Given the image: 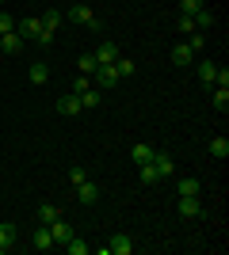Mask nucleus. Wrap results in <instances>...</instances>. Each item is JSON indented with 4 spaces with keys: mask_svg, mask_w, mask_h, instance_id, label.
I'll return each instance as SVG.
<instances>
[{
    "mask_svg": "<svg viewBox=\"0 0 229 255\" xmlns=\"http://www.w3.org/2000/svg\"><path fill=\"white\" fill-rule=\"evenodd\" d=\"M15 34L23 42H38V46H50L54 42V31H46L38 15H27V19H15Z\"/></svg>",
    "mask_w": 229,
    "mask_h": 255,
    "instance_id": "obj_1",
    "label": "nucleus"
},
{
    "mask_svg": "<svg viewBox=\"0 0 229 255\" xmlns=\"http://www.w3.org/2000/svg\"><path fill=\"white\" fill-rule=\"evenodd\" d=\"M69 19H73V23H80V27H88V31H99V19H96V11L88 8L84 0H76L73 8H69Z\"/></svg>",
    "mask_w": 229,
    "mask_h": 255,
    "instance_id": "obj_2",
    "label": "nucleus"
},
{
    "mask_svg": "<svg viewBox=\"0 0 229 255\" xmlns=\"http://www.w3.org/2000/svg\"><path fill=\"white\" fill-rule=\"evenodd\" d=\"M176 210H180V217H187V221H195V217H203V202H199V194H180V202H176Z\"/></svg>",
    "mask_w": 229,
    "mask_h": 255,
    "instance_id": "obj_3",
    "label": "nucleus"
},
{
    "mask_svg": "<svg viewBox=\"0 0 229 255\" xmlns=\"http://www.w3.org/2000/svg\"><path fill=\"white\" fill-rule=\"evenodd\" d=\"M122 76L115 73V65H99L96 73H92V84H99V88H115Z\"/></svg>",
    "mask_w": 229,
    "mask_h": 255,
    "instance_id": "obj_4",
    "label": "nucleus"
},
{
    "mask_svg": "<svg viewBox=\"0 0 229 255\" xmlns=\"http://www.w3.org/2000/svg\"><path fill=\"white\" fill-rule=\"evenodd\" d=\"M107 252H111V255H130V252H134V240H130L126 233H115V236L107 240Z\"/></svg>",
    "mask_w": 229,
    "mask_h": 255,
    "instance_id": "obj_5",
    "label": "nucleus"
},
{
    "mask_svg": "<svg viewBox=\"0 0 229 255\" xmlns=\"http://www.w3.org/2000/svg\"><path fill=\"white\" fill-rule=\"evenodd\" d=\"M84 107H80V99H76V92H69V96H61L57 99V115H65V118H73V115H80Z\"/></svg>",
    "mask_w": 229,
    "mask_h": 255,
    "instance_id": "obj_6",
    "label": "nucleus"
},
{
    "mask_svg": "<svg viewBox=\"0 0 229 255\" xmlns=\"http://www.w3.org/2000/svg\"><path fill=\"white\" fill-rule=\"evenodd\" d=\"M92 53H96L99 65H115V61H119V46H115V42H99Z\"/></svg>",
    "mask_w": 229,
    "mask_h": 255,
    "instance_id": "obj_7",
    "label": "nucleus"
},
{
    "mask_svg": "<svg viewBox=\"0 0 229 255\" xmlns=\"http://www.w3.org/2000/svg\"><path fill=\"white\" fill-rule=\"evenodd\" d=\"M76 198H80V206H96V202H99V187L84 179L80 187H76Z\"/></svg>",
    "mask_w": 229,
    "mask_h": 255,
    "instance_id": "obj_8",
    "label": "nucleus"
},
{
    "mask_svg": "<svg viewBox=\"0 0 229 255\" xmlns=\"http://www.w3.org/2000/svg\"><path fill=\"white\" fill-rule=\"evenodd\" d=\"M0 50L8 53V57H15V53H23V38L15 31H8V34H0Z\"/></svg>",
    "mask_w": 229,
    "mask_h": 255,
    "instance_id": "obj_9",
    "label": "nucleus"
},
{
    "mask_svg": "<svg viewBox=\"0 0 229 255\" xmlns=\"http://www.w3.org/2000/svg\"><path fill=\"white\" fill-rule=\"evenodd\" d=\"M27 76H31V84H34V88H42L46 80H50V65H46V61H31Z\"/></svg>",
    "mask_w": 229,
    "mask_h": 255,
    "instance_id": "obj_10",
    "label": "nucleus"
},
{
    "mask_svg": "<svg viewBox=\"0 0 229 255\" xmlns=\"http://www.w3.org/2000/svg\"><path fill=\"white\" fill-rule=\"evenodd\" d=\"M207 152H210V156H218V160H226L229 156V137H226V133H214L210 145H207Z\"/></svg>",
    "mask_w": 229,
    "mask_h": 255,
    "instance_id": "obj_11",
    "label": "nucleus"
},
{
    "mask_svg": "<svg viewBox=\"0 0 229 255\" xmlns=\"http://www.w3.org/2000/svg\"><path fill=\"white\" fill-rule=\"evenodd\" d=\"M153 168H157V175H161V179H168V175L176 171V160L168 156V152H157V156H153Z\"/></svg>",
    "mask_w": 229,
    "mask_h": 255,
    "instance_id": "obj_12",
    "label": "nucleus"
},
{
    "mask_svg": "<svg viewBox=\"0 0 229 255\" xmlns=\"http://www.w3.org/2000/svg\"><path fill=\"white\" fill-rule=\"evenodd\" d=\"M130 156H134V164H149V160L157 156V149H153L149 141H138V145L130 149Z\"/></svg>",
    "mask_w": 229,
    "mask_h": 255,
    "instance_id": "obj_13",
    "label": "nucleus"
},
{
    "mask_svg": "<svg viewBox=\"0 0 229 255\" xmlns=\"http://www.w3.org/2000/svg\"><path fill=\"white\" fill-rule=\"evenodd\" d=\"M191 23H195V31H210V27H214V11H210L207 4H203V8H199L195 15H191Z\"/></svg>",
    "mask_w": 229,
    "mask_h": 255,
    "instance_id": "obj_14",
    "label": "nucleus"
},
{
    "mask_svg": "<svg viewBox=\"0 0 229 255\" xmlns=\"http://www.w3.org/2000/svg\"><path fill=\"white\" fill-rule=\"evenodd\" d=\"M50 236H54V244H69V240H73V229H69V225L57 217V221L50 225Z\"/></svg>",
    "mask_w": 229,
    "mask_h": 255,
    "instance_id": "obj_15",
    "label": "nucleus"
},
{
    "mask_svg": "<svg viewBox=\"0 0 229 255\" xmlns=\"http://www.w3.org/2000/svg\"><path fill=\"white\" fill-rule=\"evenodd\" d=\"M191 57H195V50L187 42H176L172 46V65H191Z\"/></svg>",
    "mask_w": 229,
    "mask_h": 255,
    "instance_id": "obj_16",
    "label": "nucleus"
},
{
    "mask_svg": "<svg viewBox=\"0 0 229 255\" xmlns=\"http://www.w3.org/2000/svg\"><path fill=\"white\" fill-rule=\"evenodd\" d=\"M38 19H42V27H46V31H57V27L65 23V15H61L57 8H46L42 15H38Z\"/></svg>",
    "mask_w": 229,
    "mask_h": 255,
    "instance_id": "obj_17",
    "label": "nucleus"
},
{
    "mask_svg": "<svg viewBox=\"0 0 229 255\" xmlns=\"http://www.w3.org/2000/svg\"><path fill=\"white\" fill-rule=\"evenodd\" d=\"M57 217H61V210H57L54 202H42V206H38V225H54Z\"/></svg>",
    "mask_w": 229,
    "mask_h": 255,
    "instance_id": "obj_18",
    "label": "nucleus"
},
{
    "mask_svg": "<svg viewBox=\"0 0 229 255\" xmlns=\"http://www.w3.org/2000/svg\"><path fill=\"white\" fill-rule=\"evenodd\" d=\"M34 248H38V252H46V248H54V236H50V225H38V229H34Z\"/></svg>",
    "mask_w": 229,
    "mask_h": 255,
    "instance_id": "obj_19",
    "label": "nucleus"
},
{
    "mask_svg": "<svg viewBox=\"0 0 229 255\" xmlns=\"http://www.w3.org/2000/svg\"><path fill=\"white\" fill-rule=\"evenodd\" d=\"M214 76H218V65L214 61H199V80L207 88H214Z\"/></svg>",
    "mask_w": 229,
    "mask_h": 255,
    "instance_id": "obj_20",
    "label": "nucleus"
},
{
    "mask_svg": "<svg viewBox=\"0 0 229 255\" xmlns=\"http://www.w3.org/2000/svg\"><path fill=\"white\" fill-rule=\"evenodd\" d=\"M76 65H80V73L84 76H92L99 69V61H96V53H80V57H76Z\"/></svg>",
    "mask_w": 229,
    "mask_h": 255,
    "instance_id": "obj_21",
    "label": "nucleus"
},
{
    "mask_svg": "<svg viewBox=\"0 0 229 255\" xmlns=\"http://www.w3.org/2000/svg\"><path fill=\"white\" fill-rule=\"evenodd\" d=\"M0 244H4V248L15 244V225H11V221H0Z\"/></svg>",
    "mask_w": 229,
    "mask_h": 255,
    "instance_id": "obj_22",
    "label": "nucleus"
},
{
    "mask_svg": "<svg viewBox=\"0 0 229 255\" xmlns=\"http://www.w3.org/2000/svg\"><path fill=\"white\" fill-rule=\"evenodd\" d=\"M210 103H214V111H226V107H229V88H214Z\"/></svg>",
    "mask_w": 229,
    "mask_h": 255,
    "instance_id": "obj_23",
    "label": "nucleus"
},
{
    "mask_svg": "<svg viewBox=\"0 0 229 255\" xmlns=\"http://www.w3.org/2000/svg\"><path fill=\"white\" fill-rule=\"evenodd\" d=\"M138 168H142V171H138V179H142V183H161V175H157V168H153V160H149V164H138Z\"/></svg>",
    "mask_w": 229,
    "mask_h": 255,
    "instance_id": "obj_24",
    "label": "nucleus"
},
{
    "mask_svg": "<svg viewBox=\"0 0 229 255\" xmlns=\"http://www.w3.org/2000/svg\"><path fill=\"white\" fill-rule=\"evenodd\" d=\"M115 73H119V76H134V73H138V65H134L130 57H119V61H115Z\"/></svg>",
    "mask_w": 229,
    "mask_h": 255,
    "instance_id": "obj_25",
    "label": "nucleus"
},
{
    "mask_svg": "<svg viewBox=\"0 0 229 255\" xmlns=\"http://www.w3.org/2000/svg\"><path fill=\"white\" fill-rule=\"evenodd\" d=\"M176 191H180V194H199V191H203V183H199V179H180V183H176Z\"/></svg>",
    "mask_w": 229,
    "mask_h": 255,
    "instance_id": "obj_26",
    "label": "nucleus"
},
{
    "mask_svg": "<svg viewBox=\"0 0 229 255\" xmlns=\"http://www.w3.org/2000/svg\"><path fill=\"white\" fill-rule=\"evenodd\" d=\"M80 107H84V111H92V107H99V92H92V88H88V92H80Z\"/></svg>",
    "mask_w": 229,
    "mask_h": 255,
    "instance_id": "obj_27",
    "label": "nucleus"
},
{
    "mask_svg": "<svg viewBox=\"0 0 229 255\" xmlns=\"http://www.w3.org/2000/svg\"><path fill=\"white\" fill-rule=\"evenodd\" d=\"M61 248H69V255H88V252H92V244H84V240H76V236L69 240V244H61Z\"/></svg>",
    "mask_w": 229,
    "mask_h": 255,
    "instance_id": "obj_28",
    "label": "nucleus"
},
{
    "mask_svg": "<svg viewBox=\"0 0 229 255\" xmlns=\"http://www.w3.org/2000/svg\"><path fill=\"white\" fill-rule=\"evenodd\" d=\"M187 46H191L195 53H203V46H207V34H203V31H191V34H187Z\"/></svg>",
    "mask_w": 229,
    "mask_h": 255,
    "instance_id": "obj_29",
    "label": "nucleus"
},
{
    "mask_svg": "<svg viewBox=\"0 0 229 255\" xmlns=\"http://www.w3.org/2000/svg\"><path fill=\"white\" fill-rule=\"evenodd\" d=\"M84 179H88V171L80 168V164H73V168H69V183H73V187H80Z\"/></svg>",
    "mask_w": 229,
    "mask_h": 255,
    "instance_id": "obj_30",
    "label": "nucleus"
},
{
    "mask_svg": "<svg viewBox=\"0 0 229 255\" xmlns=\"http://www.w3.org/2000/svg\"><path fill=\"white\" fill-rule=\"evenodd\" d=\"M176 31H180V34H191V31H195L191 15H176Z\"/></svg>",
    "mask_w": 229,
    "mask_h": 255,
    "instance_id": "obj_31",
    "label": "nucleus"
},
{
    "mask_svg": "<svg viewBox=\"0 0 229 255\" xmlns=\"http://www.w3.org/2000/svg\"><path fill=\"white\" fill-rule=\"evenodd\" d=\"M203 8V0H180V15H195Z\"/></svg>",
    "mask_w": 229,
    "mask_h": 255,
    "instance_id": "obj_32",
    "label": "nucleus"
},
{
    "mask_svg": "<svg viewBox=\"0 0 229 255\" xmlns=\"http://www.w3.org/2000/svg\"><path fill=\"white\" fill-rule=\"evenodd\" d=\"M88 88H92V76H84V73H80V76L73 80V92L80 96V92H88Z\"/></svg>",
    "mask_w": 229,
    "mask_h": 255,
    "instance_id": "obj_33",
    "label": "nucleus"
},
{
    "mask_svg": "<svg viewBox=\"0 0 229 255\" xmlns=\"http://www.w3.org/2000/svg\"><path fill=\"white\" fill-rule=\"evenodd\" d=\"M8 31H15V19H11L8 11H0V34H8Z\"/></svg>",
    "mask_w": 229,
    "mask_h": 255,
    "instance_id": "obj_34",
    "label": "nucleus"
},
{
    "mask_svg": "<svg viewBox=\"0 0 229 255\" xmlns=\"http://www.w3.org/2000/svg\"><path fill=\"white\" fill-rule=\"evenodd\" d=\"M4 252H8V248H4V244H0V255H4Z\"/></svg>",
    "mask_w": 229,
    "mask_h": 255,
    "instance_id": "obj_35",
    "label": "nucleus"
},
{
    "mask_svg": "<svg viewBox=\"0 0 229 255\" xmlns=\"http://www.w3.org/2000/svg\"><path fill=\"white\" fill-rule=\"evenodd\" d=\"M4 4H8V0H4Z\"/></svg>",
    "mask_w": 229,
    "mask_h": 255,
    "instance_id": "obj_36",
    "label": "nucleus"
}]
</instances>
